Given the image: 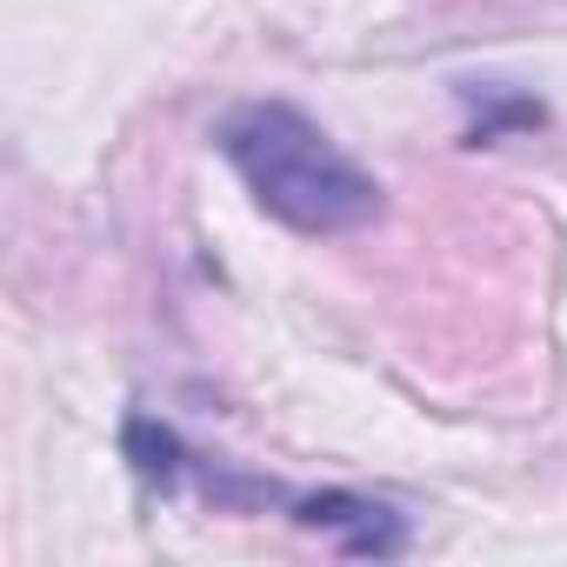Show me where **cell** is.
Segmentation results:
<instances>
[{
    "mask_svg": "<svg viewBox=\"0 0 567 567\" xmlns=\"http://www.w3.org/2000/svg\"><path fill=\"white\" fill-rule=\"evenodd\" d=\"M214 154L234 167L247 200L301 240H341L388 214V187L295 101L260 94L220 114Z\"/></svg>",
    "mask_w": 567,
    "mask_h": 567,
    "instance_id": "cell-1",
    "label": "cell"
},
{
    "mask_svg": "<svg viewBox=\"0 0 567 567\" xmlns=\"http://www.w3.org/2000/svg\"><path fill=\"white\" fill-rule=\"evenodd\" d=\"M288 514L295 527H315V534H334L341 554H368V560H394L408 554L414 527L401 507L374 501V494H354V487H308V494H288Z\"/></svg>",
    "mask_w": 567,
    "mask_h": 567,
    "instance_id": "cell-2",
    "label": "cell"
},
{
    "mask_svg": "<svg viewBox=\"0 0 567 567\" xmlns=\"http://www.w3.org/2000/svg\"><path fill=\"white\" fill-rule=\"evenodd\" d=\"M461 101L474 107V121H467V147H494V141L527 134V127L547 121V107H540L534 94H514V87H461Z\"/></svg>",
    "mask_w": 567,
    "mask_h": 567,
    "instance_id": "cell-3",
    "label": "cell"
}]
</instances>
